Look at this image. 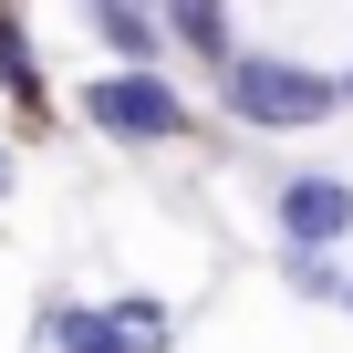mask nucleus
<instances>
[{"label": "nucleus", "mask_w": 353, "mask_h": 353, "mask_svg": "<svg viewBox=\"0 0 353 353\" xmlns=\"http://www.w3.org/2000/svg\"><path fill=\"white\" fill-rule=\"evenodd\" d=\"M332 104H343V83H332V73L260 63V52H239V63H229V114H239V125H322Z\"/></svg>", "instance_id": "f257e3e1"}, {"label": "nucleus", "mask_w": 353, "mask_h": 353, "mask_svg": "<svg viewBox=\"0 0 353 353\" xmlns=\"http://www.w3.org/2000/svg\"><path fill=\"white\" fill-rule=\"evenodd\" d=\"M83 114H94L104 135H188V104H176L156 73H114V83H94Z\"/></svg>", "instance_id": "f03ea898"}, {"label": "nucleus", "mask_w": 353, "mask_h": 353, "mask_svg": "<svg viewBox=\"0 0 353 353\" xmlns=\"http://www.w3.org/2000/svg\"><path fill=\"white\" fill-rule=\"evenodd\" d=\"M281 229H291V250H332L353 229V188L343 176H291L281 188Z\"/></svg>", "instance_id": "7ed1b4c3"}, {"label": "nucleus", "mask_w": 353, "mask_h": 353, "mask_svg": "<svg viewBox=\"0 0 353 353\" xmlns=\"http://www.w3.org/2000/svg\"><path fill=\"white\" fill-rule=\"evenodd\" d=\"M94 32H104L125 63H145V73H156V11H135V0H94Z\"/></svg>", "instance_id": "20e7f679"}, {"label": "nucleus", "mask_w": 353, "mask_h": 353, "mask_svg": "<svg viewBox=\"0 0 353 353\" xmlns=\"http://www.w3.org/2000/svg\"><path fill=\"white\" fill-rule=\"evenodd\" d=\"M52 332H63V353H135V332L114 312H52Z\"/></svg>", "instance_id": "39448f33"}, {"label": "nucleus", "mask_w": 353, "mask_h": 353, "mask_svg": "<svg viewBox=\"0 0 353 353\" xmlns=\"http://www.w3.org/2000/svg\"><path fill=\"white\" fill-rule=\"evenodd\" d=\"M166 21H176V42H198V52L229 73V21H219V0H166Z\"/></svg>", "instance_id": "423d86ee"}, {"label": "nucleus", "mask_w": 353, "mask_h": 353, "mask_svg": "<svg viewBox=\"0 0 353 353\" xmlns=\"http://www.w3.org/2000/svg\"><path fill=\"white\" fill-rule=\"evenodd\" d=\"M291 291H312V301H332V291H353V281H343V270H332L322 250H291Z\"/></svg>", "instance_id": "0eeeda50"}, {"label": "nucleus", "mask_w": 353, "mask_h": 353, "mask_svg": "<svg viewBox=\"0 0 353 353\" xmlns=\"http://www.w3.org/2000/svg\"><path fill=\"white\" fill-rule=\"evenodd\" d=\"M114 322L135 332V353H156V343H166V312H156V301H114Z\"/></svg>", "instance_id": "6e6552de"}, {"label": "nucleus", "mask_w": 353, "mask_h": 353, "mask_svg": "<svg viewBox=\"0 0 353 353\" xmlns=\"http://www.w3.org/2000/svg\"><path fill=\"white\" fill-rule=\"evenodd\" d=\"M0 83H11V94H32V52H21V32H11V11H0Z\"/></svg>", "instance_id": "1a4fd4ad"}, {"label": "nucleus", "mask_w": 353, "mask_h": 353, "mask_svg": "<svg viewBox=\"0 0 353 353\" xmlns=\"http://www.w3.org/2000/svg\"><path fill=\"white\" fill-rule=\"evenodd\" d=\"M0 188H11V156H0Z\"/></svg>", "instance_id": "9d476101"}, {"label": "nucleus", "mask_w": 353, "mask_h": 353, "mask_svg": "<svg viewBox=\"0 0 353 353\" xmlns=\"http://www.w3.org/2000/svg\"><path fill=\"white\" fill-rule=\"evenodd\" d=\"M135 11H156V0H135Z\"/></svg>", "instance_id": "9b49d317"}, {"label": "nucleus", "mask_w": 353, "mask_h": 353, "mask_svg": "<svg viewBox=\"0 0 353 353\" xmlns=\"http://www.w3.org/2000/svg\"><path fill=\"white\" fill-rule=\"evenodd\" d=\"M343 104H353V83H343Z\"/></svg>", "instance_id": "f8f14e48"}, {"label": "nucleus", "mask_w": 353, "mask_h": 353, "mask_svg": "<svg viewBox=\"0 0 353 353\" xmlns=\"http://www.w3.org/2000/svg\"><path fill=\"white\" fill-rule=\"evenodd\" d=\"M343 301H353V291H343Z\"/></svg>", "instance_id": "ddd939ff"}]
</instances>
